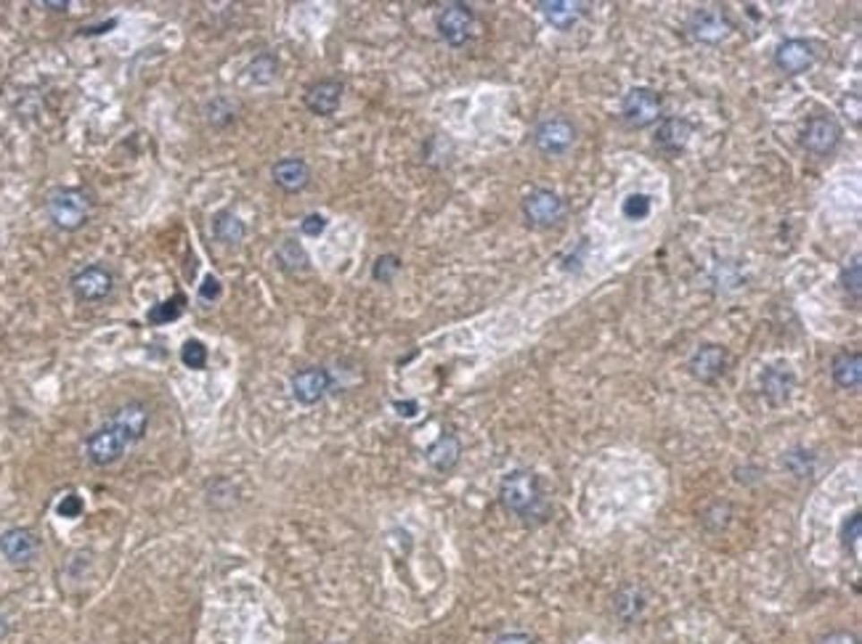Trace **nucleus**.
Listing matches in <instances>:
<instances>
[{"mask_svg": "<svg viewBox=\"0 0 862 644\" xmlns=\"http://www.w3.org/2000/svg\"><path fill=\"white\" fill-rule=\"evenodd\" d=\"M823 644H858V640H855L852 634H833V637H828Z\"/></svg>", "mask_w": 862, "mask_h": 644, "instance_id": "4c0bfd02", "label": "nucleus"}, {"mask_svg": "<svg viewBox=\"0 0 862 644\" xmlns=\"http://www.w3.org/2000/svg\"><path fill=\"white\" fill-rule=\"evenodd\" d=\"M624 215L629 220H642L651 215V196L645 193H632L626 202H624Z\"/></svg>", "mask_w": 862, "mask_h": 644, "instance_id": "c85d7f7f", "label": "nucleus"}, {"mask_svg": "<svg viewBox=\"0 0 862 644\" xmlns=\"http://www.w3.org/2000/svg\"><path fill=\"white\" fill-rule=\"evenodd\" d=\"M725 364H728V353L722 348H717V345H706L693 356L690 369H693V374L698 380L709 382V380H714V377H720L725 372Z\"/></svg>", "mask_w": 862, "mask_h": 644, "instance_id": "a211bd4d", "label": "nucleus"}, {"mask_svg": "<svg viewBox=\"0 0 862 644\" xmlns=\"http://www.w3.org/2000/svg\"><path fill=\"white\" fill-rule=\"evenodd\" d=\"M125 438H128V443H138L143 435H146V430H149V411H146V406L143 403H125V406H120L115 414H112V419H109Z\"/></svg>", "mask_w": 862, "mask_h": 644, "instance_id": "2eb2a0df", "label": "nucleus"}, {"mask_svg": "<svg viewBox=\"0 0 862 644\" xmlns=\"http://www.w3.org/2000/svg\"><path fill=\"white\" fill-rule=\"evenodd\" d=\"M207 358H210V353H207L204 342H199V339H186V342H184V348H181V361H184L186 369L202 372V369L207 366Z\"/></svg>", "mask_w": 862, "mask_h": 644, "instance_id": "bb28decb", "label": "nucleus"}, {"mask_svg": "<svg viewBox=\"0 0 862 644\" xmlns=\"http://www.w3.org/2000/svg\"><path fill=\"white\" fill-rule=\"evenodd\" d=\"M247 228L245 223L234 215V212H218L212 218V236L220 242V245H228V247H237L242 239H245Z\"/></svg>", "mask_w": 862, "mask_h": 644, "instance_id": "4be33fe9", "label": "nucleus"}, {"mask_svg": "<svg viewBox=\"0 0 862 644\" xmlns=\"http://www.w3.org/2000/svg\"><path fill=\"white\" fill-rule=\"evenodd\" d=\"M128 446H131L128 438H125L112 422H107L104 427H99L96 433L88 435V441H85V456H88V461L96 464V467H109V464H115V461H120V459L125 456Z\"/></svg>", "mask_w": 862, "mask_h": 644, "instance_id": "20e7f679", "label": "nucleus"}, {"mask_svg": "<svg viewBox=\"0 0 862 644\" xmlns=\"http://www.w3.org/2000/svg\"><path fill=\"white\" fill-rule=\"evenodd\" d=\"M330 372L322 369V366H308V369H303V372H297V374L292 377V395H295V400L303 403V406L319 403V400L330 392Z\"/></svg>", "mask_w": 862, "mask_h": 644, "instance_id": "9d476101", "label": "nucleus"}, {"mask_svg": "<svg viewBox=\"0 0 862 644\" xmlns=\"http://www.w3.org/2000/svg\"><path fill=\"white\" fill-rule=\"evenodd\" d=\"M184 311H186V297H184V295H173L170 300L154 305V308L146 313V322L151 323V326H165V323L178 322V319L184 316Z\"/></svg>", "mask_w": 862, "mask_h": 644, "instance_id": "393cba45", "label": "nucleus"}, {"mask_svg": "<svg viewBox=\"0 0 862 644\" xmlns=\"http://www.w3.org/2000/svg\"><path fill=\"white\" fill-rule=\"evenodd\" d=\"M247 72H250V80H253V82H258V85H268V82H273V80H276L279 62H276V56H271V54H261V56H255V59L250 62Z\"/></svg>", "mask_w": 862, "mask_h": 644, "instance_id": "a878e982", "label": "nucleus"}, {"mask_svg": "<svg viewBox=\"0 0 862 644\" xmlns=\"http://www.w3.org/2000/svg\"><path fill=\"white\" fill-rule=\"evenodd\" d=\"M82 510H85V504H82L80 494H66L65 499L56 504V515L65 517V519H74V517H80L82 515Z\"/></svg>", "mask_w": 862, "mask_h": 644, "instance_id": "7c9ffc66", "label": "nucleus"}, {"mask_svg": "<svg viewBox=\"0 0 862 644\" xmlns=\"http://www.w3.org/2000/svg\"><path fill=\"white\" fill-rule=\"evenodd\" d=\"M831 374L836 380V385L844 387V390H858L862 382V358L860 353H839L833 358V366H831Z\"/></svg>", "mask_w": 862, "mask_h": 644, "instance_id": "412c9836", "label": "nucleus"}, {"mask_svg": "<svg viewBox=\"0 0 862 644\" xmlns=\"http://www.w3.org/2000/svg\"><path fill=\"white\" fill-rule=\"evenodd\" d=\"M271 176H273V184L287 193L303 192V189L311 184V167H308L306 159H300V157L279 159V162L273 165Z\"/></svg>", "mask_w": 862, "mask_h": 644, "instance_id": "ddd939ff", "label": "nucleus"}, {"mask_svg": "<svg viewBox=\"0 0 862 644\" xmlns=\"http://www.w3.org/2000/svg\"><path fill=\"white\" fill-rule=\"evenodd\" d=\"M494 644H533V642H530V637H526V634H504V637H499Z\"/></svg>", "mask_w": 862, "mask_h": 644, "instance_id": "f704fd0d", "label": "nucleus"}, {"mask_svg": "<svg viewBox=\"0 0 862 644\" xmlns=\"http://www.w3.org/2000/svg\"><path fill=\"white\" fill-rule=\"evenodd\" d=\"M775 64H778V69H783L786 74H801V72H806L809 66L815 64V51H812V46L806 40H798V38L786 40L775 51Z\"/></svg>", "mask_w": 862, "mask_h": 644, "instance_id": "dca6fc26", "label": "nucleus"}, {"mask_svg": "<svg viewBox=\"0 0 862 644\" xmlns=\"http://www.w3.org/2000/svg\"><path fill=\"white\" fill-rule=\"evenodd\" d=\"M499 499L502 504L515 512V515H529L530 510L539 504L541 499V488H539V477L529 472V469H518L510 472L502 485H499Z\"/></svg>", "mask_w": 862, "mask_h": 644, "instance_id": "f03ea898", "label": "nucleus"}, {"mask_svg": "<svg viewBox=\"0 0 862 644\" xmlns=\"http://www.w3.org/2000/svg\"><path fill=\"white\" fill-rule=\"evenodd\" d=\"M621 115L632 128H648L661 115V96L653 88H632L624 99Z\"/></svg>", "mask_w": 862, "mask_h": 644, "instance_id": "423d86ee", "label": "nucleus"}, {"mask_svg": "<svg viewBox=\"0 0 862 644\" xmlns=\"http://www.w3.org/2000/svg\"><path fill=\"white\" fill-rule=\"evenodd\" d=\"M563 199L557 196L555 192H547V189H539L526 196L523 202V212L529 218L533 226H552L563 218Z\"/></svg>", "mask_w": 862, "mask_h": 644, "instance_id": "f8f14e48", "label": "nucleus"}, {"mask_svg": "<svg viewBox=\"0 0 862 644\" xmlns=\"http://www.w3.org/2000/svg\"><path fill=\"white\" fill-rule=\"evenodd\" d=\"M276 260H279V265L287 270V273H300V270H308V253L300 247V242H295V239H287V242H281L279 245V250H276Z\"/></svg>", "mask_w": 862, "mask_h": 644, "instance_id": "b1692460", "label": "nucleus"}, {"mask_svg": "<svg viewBox=\"0 0 862 644\" xmlns=\"http://www.w3.org/2000/svg\"><path fill=\"white\" fill-rule=\"evenodd\" d=\"M46 212H48V220L59 228V231H80L88 220H91V212H93V199L91 193L85 189H77V186H59L54 192L48 193L46 199Z\"/></svg>", "mask_w": 862, "mask_h": 644, "instance_id": "f257e3e1", "label": "nucleus"}, {"mask_svg": "<svg viewBox=\"0 0 862 644\" xmlns=\"http://www.w3.org/2000/svg\"><path fill=\"white\" fill-rule=\"evenodd\" d=\"M43 5L51 8V11H66V8H69V3H51V0H46Z\"/></svg>", "mask_w": 862, "mask_h": 644, "instance_id": "58836bf2", "label": "nucleus"}, {"mask_svg": "<svg viewBox=\"0 0 862 644\" xmlns=\"http://www.w3.org/2000/svg\"><path fill=\"white\" fill-rule=\"evenodd\" d=\"M69 289L77 303H101L115 292V273L101 262H91L69 279Z\"/></svg>", "mask_w": 862, "mask_h": 644, "instance_id": "7ed1b4c3", "label": "nucleus"}, {"mask_svg": "<svg viewBox=\"0 0 862 644\" xmlns=\"http://www.w3.org/2000/svg\"><path fill=\"white\" fill-rule=\"evenodd\" d=\"M860 528H862V517L860 515L849 517V522L844 525V541H847V544H852V546H858V541H860Z\"/></svg>", "mask_w": 862, "mask_h": 644, "instance_id": "72a5a7b5", "label": "nucleus"}, {"mask_svg": "<svg viewBox=\"0 0 862 644\" xmlns=\"http://www.w3.org/2000/svg\"><path fill=\"white\" fill-rule=\"evenodd\" d=\"M690 135H693V125H690L687 120H682V117H668V120H663L661 128H659L656 143L661 146L663 151H668V154H679V151L687 146Z\"/></svg>", "mask_w": 862, "mask_h": 644, "instance_id": "6ab92c4d", "label": "nucleus"}, {"mask_svg": "<svg viewBox=\"0 0 862 644\" xmlns=\"http://www.w3.org/2000/svg\"><path fill=\"white\" fill-rule=\"evenodd\" d=\"M342 82L340 80H319L308 88L306 93V107L319 115V117H332L340 109L342 101Z\"/></svg>", "mask_w": 862, "mask_h": 644, "instance_id": "4468645a", "label": "nucleus"}, {"mask_svg": "<svg viewBox=\"0 0 862 644\" xmlns=\"http://www.w3.org/2000/svg\"><path fill=\"white\" fill-rule=\"evenodd\" d=\"M539 8H541L544 19L557 30L573 27L587 13V3H573V0H541Z\"/></svg>", "mask_w": 862, "mask_h": 644, "instance_id": "f3484780", "label": "nucleus"}, {"mask_svg": "<svg viewBox=\"0 0 862 644\" xmlns=\"http://www.w3.org/2000/svg\"><path fill=\"white\" fill-rule=\"evenodd\" d=\"M841 284H844V292L852 295V300L858 303L860 300V284H862V265L855 260L849 268H844L841 273Z\"/></svg>", "mask_w": 862, "mask_h": 644, "instance_id": "c756f323", "label": "nucleus"}, {"mask_svg": "<svg viewBox=\"0 0 862 644\" xmlns=\"http://www.w3.org/2000/svg\"><path fill=\"white\" fill-rule=\"evenodd\" d=\"M300 228H303V234H306V236L316 239V236H322V234H324V228H327V218H324V215H319V212L306 215V218H303V223H300Z\"/></svg>", "mask_w": 862, "mask_h": 644, "instance_id": "2f4dec72", "label": "nucleus"}, {"mask_svg": "<svg viewBox=\"0 0 862 644\" xmlns=\"http://www.w3.org/2000/svg\"><path fill=\"white\" fill-rule=\"evenodd\" d=\"M533 141H536V149L541 154H549V157H557V154H565L573 141H576V128L565 120V117H549L544 120L536 133H533Z\"/></svg>", "mask_w": 862, "mask_h": 644, "instance_id": "6e6552de", "label": "nucleus"}, {"mask_svg": "<svg viewBox=\"0 0 862 644\" xmlns=\"http://www.w3.org/2000/svg\"><path fill=\"white\" fill-rule=\"evenodd\" d=\"M690 30H693V38L701 40V43H722L728 40L729 32H732V24L729 19L720 11V8H703L693 16L690 21Z\"/></svg>", "mask_w": 862, "mask_h": 644, "instance_id": "9b49d317", "label": "nucleus"}, {"mask_svg": "<svg viewBox=\"0 0 862 644\" xmlns=\"http://www.w3.org/2000/svg\"><path fill=\"white\" fill-rule=\"evenodd\" d=\"M117 21L115 19H109L107 24H99V27H85V32L82 35H104V32H109V27H115Z\"/></svg>", "mask_w": 862, "mask_h": 644, "instance_id": "e433bc0d", "label": "nucleus"}, {"mask_svg": "<svg viewBox=\"0 0 862 644\" xmlns=\"http://www.w3.org/2000/svg\"><path fill=\"white\" fill-rule=\"evenodd\" d=\"M460 453H462V446H460L457 435L446 433L427 449V461L438 472H452L457 467V461H460Z\"/></svg>", "mask_w": 862, "mask_h": 644, "instance_id": "aec40b11", "label": "nucleus"}, {"mask_svg": "<svg viewBox=\"0 0 862 644\" xmlns=\"http://www.w3.org/2000/svg\"><path fill=\"white\" fill-rule=\"evenodd\" d=\"M398 270H401V260H398L396 255H380V258L375 260L372 279L380 281V284H391L398 276Z\"/></svg>", "mask_w": 862, "mask_h": 644, "instance_id": "cd10ccee", "label": "nucleus"}, {"mask_svg": "<svg viewBox=\"0 0 862 644\" xmlns=\"http://www.w3.org/2000/svg\"><path fill=\"white\" fill-rule=\"evenodd\" d=\"M199 297H202V300H218V297H220V281H218L212 273L204 276V281H202V287H199Z\"/></svg>", "mask_w": 862, "mask_h": 644, "instance_id": "473e14b6", "label": "nucleus"}, {"mask_svg": "<svg viewBox=\"0 0 862 644\" xmlns=\"http://www.w3.org/2000/svg\"><path fill=\"white\" fill-rule=\"evenodd\" d=\"M5 634H8V618H5L3 610H0V640H3Z\"/></svg>", "mask_w": 862, "mask_h": 644, "instance_id": "ea45409f", "label": "nucleus"}, {"mask_svg": "<svg viewBox=\"0 0 862 644\" xmlns=\"http://www.w3.org/2000/svg\"><path fill=\"white\" fill-rule=\"evenodd\" d=\"M472 21H475V16H472L470 5H464V3H449V5H444L441 13L435 16L438 35H441L449 46H454V48H460V46L467 43L470 30H472Z\"/></svg>", "mask_w": 862, "mask_h": 644, "instance_id": "0eeeda50", "label": "nucleus"}, {"mask_svg": "<svg viewBox=\"0 0 862 644\" xmlns=\"http://www.w3.org/2000/svg\"><path fill=\"white\" fill-rule=\"evenodd\" d=\"M0 554L13 568H27L40 554V538L30 528H5L0 533Z\"/></svg>", "mask_w": 862, "mask_h": 644, "instance_id": "39448f33", "label": "nucleus"}, {"mask_svg": "<svg viewBox=\"0 0 862 644\" xmlns=\"http://www.w3.org/2000/svg\"><path fill=\"white\" fill-rule=\"evenodd\" d=\"M762 387H764V395H767L772 403H783V400H789V395H791L794 374H791V372H783V369H767V374H764V380H762Z\"/></svg>", "mask_w": 862, "mask_h": 644, "instance_id": "5701e85b", "label": "nucleus"}, {"mask_svg": "<svg viewBox=\"0 0 862 644\" xmlns=\"http://www.w3.org/2000/svg\"><path fill=\"white\" fill-rule=\"evenodd\" d=\"M393 406H396L401 416H414V414L419 411V406H417L414 400H406V403H401V400H398V403H393Z\"/></svg>", "mask_w": 862, "mask_h": 644, "instance_id": "c9c22d12", "label": "nucleus"}, {"mask_svg": "<svg viewBox=\"0 0 862 644\" xmlns=\"http://www.w3.org/2000/svg\"><path fill=\"white\" fill-rule=\"evenodd\" d=\"M839 141H841V125L833 120V117H828V115H817V117H812L809 123H806V128H804V135H801V143H804V149L806 151H812V154H831L836 146H839Z\"/></svg>", "mask_w": 862, "mask_h": 644, "instance_id": "1a4fd4ad", "label": "nucleus"}]
</instances>
